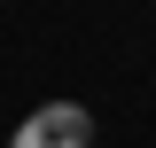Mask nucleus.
Instances as JSON below:
<instances>
[{
  "mask_svg": "<svg viewBox=\"0 0 156 148\" xmlns=\"http://www.w3.org/2000/svg\"><path fill=\"white\" fill-rule=\"evenodd\" d=\"M8 148H94V117L78 101H47V109H31L8 132Z\"/></svg>",
  "mask_w": 156,
  "mask_h": 148,
  "instance_id": "f257e3e1",
  "label": "nucleus"
}]
</instances>
